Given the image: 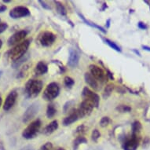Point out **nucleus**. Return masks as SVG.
Instances as JSON below:
<instances>
[{"mask_svg": "<svg viewBox=\"0 0 150 150\" xmlns=\"http://www.w3.org/2000/svg\"><path fill=\"white\" fill-rule=\"evenodd\" d=\"M30 43H31V40H25L19 44L16 45L13 48L10 50L6 53L8 58L10 61H12V62H14L18 59H20L21 57L25 55L29 47Z\"/></svg>", "mask_w": 150, "mask_h": 150, "instance_id": "nucleus-1", "label": "nucleus"}, {"mask_svg": "<svg viewBox=\"0 0 150 150\" xmlns=\"http://www.w3.org/2000/svg\"><path fill=\"white\" fill-rule=\"evenodd\" d=\"M42 89V83L38 79H30L27 82L25 87V93L26 96L30 98L37 97Z\"/></svg>", "mask_w": 150, "mask_h": 150, "instance_id": "nucleus-2", "label": "nucleus"}, {"mask_svg": "<svg viewBox=\"0 0 150 150\" xmlns=\"http://www.w3.org/2000/svg\"><path fill=\"white\" fill-rule=\"evenodd\" d=\"M41 124H42V123L39 119H37L33 122H32L27 127L25 128V130H23V138H25V139H28V140L34 138L38 134V132H39V130L41 127Z\"/></svg>", "mask_w": 150, "mask_h": 150, "instance_id": "nucleus-3", "label": "nucleus"}, {"mask_svg": "<svg viewBox=\"0 0 150 150\" xmlns=\"http://www.w3.org/2000/svg\"><path fill=\"white\" fill-rule=\"evenodd\" d=\"M60 92L58 84L56 83H50L48 84L42 93V98L46 101H52L56 98Z\"/></svg>", "mask_w": 150, "mask_h": 150, "instance_id": "nucleus-4", "label": "nucleus"}, {"mask_svg": "<svg viewBox=\"0 0 150 150\" xmlns=\"http://www.w3.org/2000/svg\"><path fill=\"white\" fill-rule=\"evenodd\" d=\"M93 108H94V105L93 104L87 101V100L84 99L83 101L80 103L78 108H76L79 118L83 119L84 117H86V116H88L89 115H91Z\"/></svg>", "mask_w": 150, "mask_h": 150, "instance_id": "nucleus-5", "label": "nucleus"}, {"mask_svg": "<svg viewBox=\"0 0 150 150\" xmlns=\"http://www.w3.org/2000/svg\"><path fill=\"white\" fill-rule=\"evenodd\" d=\"M89 69H90V71H91V75L99 83H105L108 76H107V74L105 72V71L101 69V67L98 66L96 64H91L90 67H89Z\"/></svg>", "mask_w": 150, "mask_h": 150, "instance_id": "nucleus-6", "label": "nucleus"}, {"mask_svg": "<svg viewBox=\"0 0 150 150\" xmlns=\"http://www.w3.org/2000/svg\"><path fill=\"white\" fill-rule=\"evenodd\" d=\"M140 142V136L132 134L130 138H127L123 143V150H137Z\"/></svg>", "mask_w": 150, "mask_h": 150, "instance_id": "nucleus-7", "label": "nucleus"}, {"mask_svg": "<svg viewBox=\"0 0 150 150\" xmlns=\"http://www.w3.org/2000/svg\"><path fill=\"white\" fill-rule=\"evenodd\" d=\"M40 110V105L39 103H33L32 105L28 107L25 112V113L23 115L22 121L24 123H28L29 121L35 118V116H36V114L39 112Z\"/></svg>", "mask_w": 150, "mask_h": 150, "instance_id": "nucleus-8", "label": "nucleus"}, {"mask_svg": "<svg viewBox=\"0 0 150 150\" xmlns=\"http://www.w3.org/2000/svg\"><path fill=\"white\" fill-rule=\"evenodd\" d=\"M82 95L85 100H87L93 104L94 107H96V108L98 107L100 98L96 93H94L93 91H91V89L88 88V87H84L83 92H82Z\"/></svg>", "mask_w": 150, "mask_h": 150, "instance_id": "nucleus-9", "label": "nucleus"}, {"mask_svg": "<svg viewBox=\"0 0 150 150\" xmlns=\"http://www.w3.org/2000/svg\"><path fill=\"white\" fill-rule=\"evenodd\" d=\"M28 32L25 30H21L19 32H17L16 33L11 35L8 40V45L10 47H13V46H16V45L19 44L21 42L24 41L25 39V37L27 36Z\"/></svg>", "mask_w": 150, "mask_h": 150, "instance_id": "nucleus-10", "label": "nucleus"}, {"mask_svg": "<svg viewBox=\"0 0 150 150\" xmlns=\"http://www.w3.org/2000/svg\"><path fill=\"white\" fill-rule=\"evenodd\" d=\"M30 11L27 7L25 6H16L10 11V16L13 19H18L21 17H25L29 16Z\"/></svg>", "mask_w": 150, "mask_h": 150, "instance_id": "nucleus-11", "label": "nucleus"}, {"mask_svg": "<svg viewBox=\"0 0 150 150\" xmlns=\"http://www.w3.org/2000/svg\"><path fill=\"white\" fill-rule=\"evenodd\" d=\"M56 40V35L51 32H43L40 37V42L42 47H48L54 44Z\"/></svg>", "mask_w": 150, "mask_h": 150, "instance_id": "nucleus-12", "label": "nucleus"}, {"mask_svg": "<svg viewBox=\"0 0 150 150\" xmlns=\"http://www.w3.org/2000/svg\"><path fill=\"white\" fill-rule=\"evenodd\" d=\"M17 93L16 91H12L6 97V101L3 105V109L5 111H9L13 106L14 105L15 102L17 101Z\"/></svg>", "mask_w": 150, "mask_h": 150, "instance_id": "nucleus-13", "label": "nucleus"}, {"mask_svg": "<svg viewBox=\"0 0 150 150\" xmlns=\"http://www.w3.org/2000/svg\"><path fill=\"white\" fill-rule=\"evenodd\" d=\"M79 53L74 49L69 50V56L68 64L71 68H75L79 64Z\"/></svg>", "mask_w": 150, "mask_h": 150, "instance_id": "nucleus-14", "label": "nucleus"}, {"mask_svg": "<svg viewBox=\"0 0 150 150\" xmlns=\"http://www.w3.org/2000/svg\"><path fill=\"white\" fill-rule=\"evenodd\" d=\"M84 78H85V81L86 83L94 91H99L101 89V86H99V82L91 73H87V72L85 73Z\"/></svg>", "mask_w": 150, "mask_h": 150, "instance_id": "nucleus-15", "label": "nucleus"}, {"mask_svg": "<svg viewBox=\"0 0 150 150\" xmlns=\"http://www.w3.org/2000/svg\"><path fill=\"white\" fill-rule=\"evenodd\" d=\"M80 118H79V114H78V112H77L76 109H72L69 116L64 119V120H63V125L64 126L71 125V123L76 122Z\"/></svg>", "mask_w": 150, "mask_h": 150, "instance_id": "nucleus-16", "label": "nucleus"}, {"mask_svg": "<svg viewBox=\"0 0 150 150\" xmlns=\"http://www.w3.org/2000/svg\"><path fill=\"white\" fill-rule=\"evenodd\" d=\"M58 128V122L57 120L52 121L51 123H50L46 127L42 130V133L46 135H50L52 133H54L55 130Z\"/></svg>", "mask_w": 150, "mask_h": 150, "instance_id": "nucleus-17", "label": "nucleus"}, {"mask_svg": "<svg viewBox=\"0 0 150 150\" xmlns=\"http://www.w3.org/2000/svg\"><path fill=\"white\" fill-rule=\"evenodd\" d=\"M48 71V68L47 65L45 64L43 62H40L36 64V66L35 68V74L36 76H42L46 74Z\"/></svg>", "mask_w": 150, "mask_h": 150, "instance_id": "nucleus-18", "label": "nucleus"}, {"mask_svg": "<svg viewBox=\"0 0 150 150\" xmlns=\"http://www.w3.org/2000/svg\"><path fill=\"white\" fill-rule=\"evenodd\" d=\"M87 142V140L83 136H77L76 138L73 142V149L74 150H76L79 145L81 144H86Z\"/></svg>", "mask_w": 150, "mask_h": 150, "instance_id": "nucleus-19", "label": "nucleus"}, {"mask_svg": "<svg viewBox=\"0 0 150 150\" xmlns=\"http://www.w3.org/2000/svg\"><path fill=\"white\" fill-rule=\"evenodd\" d=\"M54 3H55L56 9H57V11L58 12V13H60L62 16H66V9H65V7L63 6V4H62V3H60L58 1H56V2H54Z\"/></svg>", "mask_w": 150, "mask_h": 150, "instance_id": "nucleus-20", "label": "nucleus"}, {"mask_svg": "<svg viewBox=\"0 0 150 150\" xmlns=\"http://www.w3.org/2000/svg\"><path fill=\"white\" fill-rule=\"evenodd\" d=\"M56 112H57V110H56V108L54 106V105H49L47 106V116L48 118L54 117V115L56 114Z\"/></svg>", "mask_w": 150, "mask_h": 150, "instance_id": "nucleus-21", "label": "nucleus"}, {"mask_svg": "<svg viewBox=\"0 0 150 150\" xmlns=\"http://www.w3.org/2000/svg\"><path fill=\"white\" fill-rule=\"evenodd\" d=\"M141 130H142V125H141L140 122L136 121L132 124V134L139 135Z\"/></svg>", "mask_w": 150, "mask_h": 150, "instance_id": "nucleus-22", "label": "nucleus"}, {"mask_svg": "<svg viewBox=\"0 0 150 150\" xmlns=\"http://www.w3.org/2000/svg\"><path fill=\"white\" fill-rule=\"evenodd\" d=\"M112 91H113V85L112 84H108V85H107L103 93L104 98H108V97L111 95Z\"/></svg>", "mask_w": 150, "mask_h": 150, "instance_id": "nucleus-23", "label": "nucleus"}, {"mask_svg": "<svg viewBox=\"0 0 150 150\" xmlns=\"http://www.w3.org/2000/svg\"><path fill=\"white\" fill-rule=\"evenodd\" d=\"M104 40H105V42L106 44H108V46L112 48V49L115 50H116V51H118V52H121L120 47H119L116 42H112V41H111V40H108V39H105Z\"/></svg>", "mask_w": 150, "mask_h": 150, "instance_id": "nucleus-24", "label": "nucleus"}, {"mask_svg": "<svg viewBox=\"0 0 150 150\" xmlns=\"http://www.w3.org/2000/svg\"><path fill=\"white\" fill-rule=\"evenodd\" d=\"M28 59V56L25 54V56H23L22 57H21L20 59H18L17 61H16V62H13L12 63V66L13 69H17V68H18V67L20 66L21 64H23L24 62L26 61V60Z\"/></svg>", "mask_w": 150, "mask_h": 150, "instance_id": "nucleus-25", "label": "nucleus"}, {"mask_svg": "<svg viewBox=\"0 0 150 150\" xmlns=\"http://www.w3.org/2000/svg\"><path fill=\"white\" fill-rule=\"evenodd\" d=\"M79 16H80V17H81V18H82V19H83V20L84 22H86V25H90V26H91V27L96 28H98V29H99V30H100V31H101V32H104V33H105V32H105V30L104 29V28H102V27H101V26H98V25H96V24H94V23H91V22H90V21H86V19L84 18V17H83L82 15L79 14Z\"/></svg>", "mask_w": 150, "mask_h": 150, "instance_id": "nucleus-26", "label": "nucleus"}, {"mask_svg": "<svg viewBox=\"0 0 150 150\" xmlns=\"http://www.w3.org/2000/svg\"><path fill=\"white\" fill-rule=\"evenodd\" d=\"M64 85H65L67 87L71 88V86L74 85V83H75V81H74V79H72V78H71V77L65 76L64 79Z\"/></svg>", "mask_w": 150, "mask_h": 150, "instance_id": "nucleus-27", "label": "nucleus"}, {"mask_svg": "<svg viewBox=\"0 0 150 150\" xmlns=\"http://www.w3.org/2000/svg\"><path fill=\"white\" fill-rule=\"evenodd\" d=\"M86 127L84 125L79 126L77 127L76 130V134L78 136H83V134L86 133Z\"/></svg>", "mask_w": 150, "mask_h": 150, "instance_id": "nucleus-28", "label": "nucleus"}, {"mask_svg": "<svg viewBox=\"0 0 150 150\" xmlns=\"http://www.w3.org/2000/svg\"><path fill=\"white\" fill-rule=\"evenodd\" d=\"M101 137V133L99 132V130H93L92 131V134H91V138H92V140L93 142H97L99 138Z\"/></svg>", "mask_w": 150, "mask_h": 150, "instance_id": "nucleus-29", "label": "nucleus"}, {"mask_svg": "<svg viewBox=\"0 0 150 150\" xmlns=\"http://www.w3.org/2000/svg\"><path fill=\"white\" fill-rule=\"evenodd\" d=\"M110 123V118L108 117V116H105V117H103V118L101 120V121H100V125H101L102 127H107Z\"/></svg>", "mask_w": 150, "mask_h": 150, "instance_id": "nucleus-30", "label": "nucleus"}, {"mask_svg": "<svg viewBox=\"0 0 150 150\" xmlns=\"http://www.w3.org/2000/svg\"><path fill=\"white\" fill-rule=\"evenodd\" d=\"M40 150H54L53 149V145L51 142L45 143L44 145L41 146Z\"/></svg>", "mask_w": 150, "mask_h": 150, "instance_id": "nucleus-31", "label": "nucleus"}, {"mask_svg": "<svg viewBox=\"0 0 150 150\" xmlns=\"http://www.w3.org/2000/svg\"><path fill=\"white\" fill-rule=\"evenodd\" d=\"M116 109L121 112H129V111H130L131 108L127 105H120L116 108Z\"/></svg>", "mask_w": 150, "mask_h": 150, "instance_id": "nucleus-32", "label": "nucleus"}, {"mask_svg": "<svg viewBox=\"0 0 150 150\" xmlns=\"http://www.w3.org/2000/svg\"><path fill=\"white\" fill-rule=\"evenodd\" d=\"M8 25L7 23L5 22H1L0 23V34L3 33V32H5L6 30L7 29Z\"/></svg>", "mask_w": 150, "mask_h": 150, "instance_id": "nucleus-33", "label": "nucleus"}, {"mask_svg": "<svg viewBox=\"0 0 150 150\" xmlns=\"http://www.w3.org/2000/svg\"><path fill=\"white\" fill-rule=\"evenodd\" d=\"M72 103H73V101H69V102H67L64 106V112H67V111H69V108L71 107V105H72Z\"/></svg>", "mask_w": 150, "mask_h": 150, "instance_id": "nucleus-34", "label": "nucleus"}, {"mask_svg": "<svg viewBox=\"0 0 150 150\" xmlns=\"http://www.w3.org/2000/svg\"><path fill=\"white\" fill-rule=\"evenodd\" d=\"M138 26L139 28H141V29H142V30H145L148 28L147 25H145V23H143V22H138Z\"/></svg>", "mask_w": 150, "mask_h": 150, "instance_id": "nucleus-35", "label": "nucleus"}, {"mask_svg": "<svg viewBox=\"0 0 150 150\" xmlns=\"http://www.w3.org/2000/svg\"><path fill=\"white\" fill-rule=\"evenodd\" d=\"M6 9H7L6 6L3 4V3H0V13H3L6 10Z\"/></svg>", "mask_w": 150, "mask_h": 150, "instance_id": "nucleus-36", "label": "nucleus"}, {"mask_svg": "<svg viewBox=\"0 0 150 150\" xmlns=\"http://www.w3.org/2000/svg\"><path fill=\"white\" fill-rule=\"evenodd\" d=\"M40 3L42 4V6L45 9H47V10H50V6H47V4L45 2H42V1H40Z\"/></svg>", "mask_w": 150, "mask_h": 150, "instance_id": "nucleus-37", "label": "nucleus"}, {"mask_svg": "<svg viewBox=\"0 0 150 150\" xmlns=\"http://www.w3.org/2000/svg\"><path fill=\"white\" fill-rule=\"evenodd\" d=\"M20 150H34V148L32 147V146H31V145H27V146H25V147L21 149Z\"/></svg>", "mask_w": 150, "mask_h": 150, "instance_id": "nucleus-38", "label": "nucleus"}, {"mask_svg": "<svg viewBox=\"0 0 150 150\" xmlns=\"http://www.w3.org/2000/svg\"><path fill=\"white\" fill-rule=\"evenodd\" d=\"M149 143H150V140L149 139V138H146V140L144 142V144H143V146L144 147H147L148 145H149Z\"/></svg>", "mask_w": 150, "mask_h": 150, "instance_id": "nucleus-39", "label": "nucleus"}, {"mask_svg": "<svg viewBox=\"0 0 150 150\" xmlns=\"http://www.w3.org/2000/svg\"><path fill=\"white\" fill-rule=\"evenodd\" d=\"M142 49L147 50V51H150V47H147V46H142Z\"/></svg>", "mask_w": 150, "mask_h": 150, "instance_id": "nucleus-40", "label": "nucleus"}, {"mask_svg": "<svg viewBox=\"0 0 150 150\" xmlns=\"http://www.w3.org/2000/svg\"><path fill=\"white\" fill-rule=\"evenodd\" d=\"M54 150H65V149H64V148L59 147V148H57V149H54Z\"/></svg>", "mask_w": 150, "mask_h": 150, "instance_id": "nucleus-41", "label": "nucleus"}, {"mask_svg": "<svg viewBox=\"0 0 150 150\" xmlns=\"http://www.w3.org/2000/svg\"><path fill=\"white\" fill-rule=\"evenodd\" d=\"M133 51H134V52H135L136 54H138V56H141V55H140V53H139V52H138V51H137V50H134Z\"/></svg>", "mask_w": 150, "mask_h": 150, "instance_id": "nucleus-42", "label": "nucleus"}, {"mask_svg": "<svg viewBox=\"0 0 150 150\" xmlns=\"http://www.w3.org/2000/svg\"><path fill=\"white\" fill-rule=\"evenodd\" d=\"M2 46H3V41L0 40V49L2 48Z\"/></svg>", "mask_w": 150, "mask_h": 150, "instance_id": "nucleus-43", "label": "nucleus"}, {"mask_svg": "<svg viewBox=\"0 0 150 150\" xmlns=\"http://www.w3.org/2000/svg\"><path fill=\"white\" fill-rule=\"evenodd\" d=\"M3 3H10V0H4V1H3Z\"/></svg>", "mask_w": 150, "mask_h": 150, "instance_id": "nucleus-44", "label": "nucleus"}, {"mask_svg": "<svg viewBox=\"0 0 150 150\" xmlns=\"http://www.w3.org/2000/svg\"><path fill=\"white\" fill-rule=\"evenodd\" d=\"M2 101H3V100H2V98L0 97V106L2 105Z\"/></svg>", "mask_w": 150, "mask_h": 150, "instance_id": "nucleus-45", "label": "nucleus"}, {"mask_svg": "<svg viewBox=\"0 0 150 150\" xmlns=\"http://www.w3.org/2000/svg\"><path fill=\"white\" fill-rule=\"evenodd\" d=\"M109 22H110V20H108V22H107V26L109 27Z\"/></svg>", "mask_w": 150, "mask_h": 150, "instance_id": "nucleus-46", "label": "nucleus"}, {"mask_svg": "<svg viewBox=\"0 0 150 150\" xmlns=\"http://www.w3.org/2000/svg\"><path fill=\"white\" fill-rule=\"evenodd\" d=\"M1 74H2V71H0V76H1Z\"/></svg>", "mask_w": 150, "mask_h": 150, "instance_id": "nucleus-47", "label": "nucleus"}, {"mask_svg": "<svg viewBox=\"0 0 150 150\" xmlns=\"http://www.w3.org/2000/svg\"><path fill=\"white\" fill-rule=\"evenodd\" d=\"M0 23H1V19H0Z\"/></svg>", "mask_w": 150, "mask_h": 150, "instance_id": "nucleus-48", "label": "nucleus"}]
</instances>
